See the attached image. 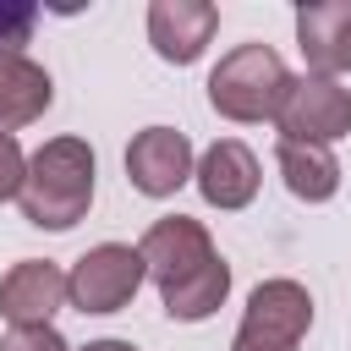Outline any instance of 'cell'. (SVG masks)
I'll list each match as a JSON object with an SVG mask.
<instances>
[{
    "instance_id": "obj_1",
    "label": "cell",
    "mask_w": 351,
    "mask_h": 351,
    "mask_svg": "<svg viewBox=\"0 0 351 351\" xmlns=\"http://www.w3.org/2000/svg\"><path fill=\"white\" fill-rule=\"evenodd\" d=\"M93 176L99 159L82 137H49L38 154H27V176L16 192V208L33 230H71L93 208Z\"/></svg>"
},
{
    "instance_id": "obj_2",
    "label": "cell",
    "mask_w": 351,
    "mask_h": 351,
    "mask_svg": "<svg viewBox=\"0 0 351 351\" xmlns=\"http://www.w3.org/2000/svg\"><path fill=\"white\" fill-rule=\"evenodd\" d=\"M285 88H291V71L269 44H236L208 71V104H214V115H225L236 126L274 121Z\"/></svg>"
},
{
    "instance_id": "obj_3",
    "label": "cell",
    "mask_w": 351,
    "mask_h": 351,
    "mask_svg": "<svg viewBox=\"0 0 351 351\" xmlns=\"http://www.w3.org/2000/svg\"><path fill=\"white\" fill-rule=\"evenodd\" d=\"M274 126H280L285 143H324V148H335L340 137H351V88L340 77L302 71L285 88Z\"/></svg>"
},
{
    "instance_id": "obj_4",
    "label": "cell",
    "mask_w": 351,
    "mask_h": 351,
    "mask_svg": "<svg viewBox=\"0 0 351 351\" xmlns=\"http://www.w3.org/2000/svg\"><path fill=\"white\" fill-rule=\"evenodd\" d=\"M148 280V269H143V258H137V247H126V241H99V247H88L77 263H71V274H66V302L77 307V313H121L132 296H137V285Z\"/></svg>"
},
{
    "instance_id": "obj_5",
    "label": "cell",
    "mask_w": 351,
    "mask_h": 351,
    "mask_svg": "<svg viewBox=\"0 0 351 351\" xmlns=\"http://www.w3.org/2000/svg\"><path fill=\"white\" fill-rule=\"evenodd\" d=\"M307 329H313V296L302 280H258L236 324V335L280 346V351H302Z\"/></svg>"
},
{
    "instance_id": "obj_6",
    "label": "cell",
    "mask_w": 351,
    "mask_h": 351,
    "mask_svg": "<svg viewBox=\"0 0 351 351\" xmlns=\"http://www.w3.org/2000/svg\"><path fill=\"white\" fill-rule=\"evenodd\" d=\"M192 165H197V154H192L186 132H176V126H143L126 143V181L143 197H176L192 181Z\"/></svg>"
},
{
    "instance_id": "obj_7",
    "label": "cell",
    "mask_w": 351,
    "mask_h": 351,
    "mask_svg": "<svg viewBox=\"0 0 351 351\" xmlns=\"http://www.w3.org/2000/svg\"><path fill=\"white\" fill-rule=\"evenodd\" d=\"M137 258H143L148 280L165 291V285L186 280L192 269H203V263L214 258V236H208V225L192 219V214H165V219H154V225L143 230Z\"/></svg>"
},
{
    "instance_id": "obj_8",
    "label": "cell",
    "mask_w": 351,
    "mask_h": 351,
    "mask_svg": "<svg viewBox=\"0 0 351 351\" xmlns=\"http://www.w3.org/2000/svg\"><path fill=\"white\" fill-rule=\"evenodd\" d=\"M192 181H197V192H203L208 208L236 214V208H247V203L258 197L263 170H258V154H252L241 137H219V143H208V148L197 154Z\"/></svg>"
},
{
    "instance_id": "obj_9",
    "label": "cell",
    "mask_w": 351,
    "mask_h": 351,
    "mask_svg": "<svg viewBox=\"0 0 351 351\" xmlns=\"http://www.w3.org/2000/svg\"><path fill=\"white\" fill-rule=\"evenodd\" d=\"M219 33V5L208 0H154L148 5V44L170 66H192Z\"/></svg>"
},
{
    "instance_id": "obj_10",
    "label": "cell",
    "mask_w": 351,
    "mask_h": 351,
    "mask_svg": "<svg viewBox=\"0 0 351 351\" xmlns=\"http://www.w3.org/2000/svg\"><path fill=\"white\" fill-rule=\"evenodd\" d=\"M66 307V269L49 258H22L0 274V318L11 329L22 324H49Z\"/></svg>"
},
{
    "instance_id": "obj_11",
    "label": "cell",
    "mask_w": 351,
    "mask_h": 351,
    "mask_svg": "<svg viewBox=\"0 0 351 351\" xmlns=\"http://www.w3.org/2000/svg\"><path fill=\"white\" fill-rule=\"evenodd\" d=\"M296 49L313 77L351 71V0H313L296 11Z\"/></svg>"
},
{
    "instance_id": "obj_12",
    "label": "cell",
    "mask_w": 351,
    "mask_h": 351,
    "mask_svg": "<svg viewBox=\"0 0 351 351\" xmlns=\"http://www.w3.org/2000/svg\"><path fill=\"white\" fill-rule=\"evenodd\" d=\"M49 104H55L49 71L33 55H22V49H0V132L33 126Z\"/></svg>"
},
{
    "instance_id": "obj_13",
    "label": "cell",
    "mask_w": 351,
    "mask_h": 351,
    "mask_svg": "<svg viewBox=\"0 0 351 351\" xmlns=\"http://www.w3.org/2000/svg\"><path fill=\"white\" fill-rule=\"evenodd\" d=\"M274 165H280L285 192L302 197V203H329V197L340 192V159H335V148H324V143H285V137H280Z\"/></svg>"
},
{
    "instance_id": "obj_14",
    "label": "cell",
    "mask_w": 351,
    "mask_h": 351,
    "mask_svg": "<svg viewBox=\"0 0 351 351\" xmlns=\"http://www.w3.org/2000/svg\"><path fill=\"white\" fill-rule=\"evenodd\" d=\"M225 296H230V263L214 252L203 269H192L186 280H176V285H165L159 291V302H165V313L176 318V324H203V318H214L219 307H225Z\"/></svg>"
},
{
    "instance_id": "obj_15",
    "label": "cell",
    "mask_w": 351,
    "mask_h": 351,
    "mask_svg": "<svg viewBox=\"0 0 351 351\" xmlns=\"http://www.w3.org/2000/svg\"><path fill=\"white\" fill-rule=\"evenodd\" d=\"M0 351H77V346H66V335L55 324H22V329L0 335Z\"/></svg>"
},
{
    "instance_id": "obj_16",
    "label": "cell",
    "mask_w": 351,
    "mask_h": 351,
    "mask_svg": "<svg viewBox=\"0 0 351 351\" xmlns=\"http://www.w3.org/2000/svg\"><path fill=\"white\" fill-rule=\"evenodd\" d=\"M22 176H27V154H22L16 132H0V203H16Z\"/></svg>"
},
{
    "instance_id": "obj_17",
    "label": "cell",
    "mask_w": 351,
    "mask_h": 351,
    "mask_svg": "<svg viewBox=\"0 0 351 351\" xmlns=\"http://www.w3.org/2000/svg\"><path fill=\"white\" fill-rule=\"evenodd\" d=\"M33 33V11L27 5H0V49H22Z\"/></svg>"
},
{
    "instance_id": "obj_18",
    "label": "cell",
    "mask_w": 351,
    "mask_h": 351,
    "mask_svg": "<svg viewBox=\"0 0 351 351\" xmlns=\"http://www.w3.org/2000/svg\"><path fill=\"white\" fill-rule=\"evenodd\" d=\"M82 351H137V346H132V340H88Z\"/></svg>"
}]
</instances>
